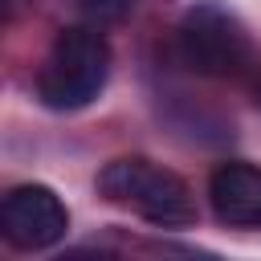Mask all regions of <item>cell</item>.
Wrapping results in <instances>:
<instances>
[{"label": "cell", "instance_id": "cell-1", "mask_svg": "<svg viewBox=\"0 0 261 261\" xmlns=\"http://www.w3.org/2000/svg\"><path fill=\"white\" fill-rule=\"evenodd\" d=\"M102 200L143 216L155 228H188L196 220L192 188L163 163L147 155H118L98 171Z\"/></svg>", "mask_w": 261, "mask_h": 261}, {"label": "cell", "instance_id": "cell-2", "mask_svg": "<svg viewBox=\"0 0 261 261\" xmlns=\"http://www.w3.org/2000/svg\"><path fill=\"white\" fill-rule=\"evenodd\" d=\"M110 77V45L98 29L73 24L61 29L45 53L37 73V98L49 110H82L90 106Z\"/></svg>", "mask_w": 261, "mask_h": 261}, {"label": "cell", "instance_id": "cell-3", "mask_svg": "<svg viewBox=\"0 0 261 261\" xmlns=\"http://www.w3.org/2000/svg\"><path fill=\"white\" fill-rule=\"evenodd\" d=\"M179 57L204 77H237L253 61L249 29L220 0H196L179 20Z\"/></svg>", "mask_w": 261, "mask_h": 261}, {"label": "cell", "instance_id": "cell-4", "mask_svg": "<svg viewBox=\"0 0 261 261\" xmlns=\"http://www.w3.org/2000/svg\"><path fill=\"white\" fill-rule=\"evenodd\" d=\"M69 228V208L45 184H16L0 200V237L16 253L53 249Z\"/></svg>", "mask_w": 261, "mask_h": 261}, {"label": "cell", "instance_id": "cell-5", "mask_svg": "<svg viewBox=\"0 0 261 261\" xmlns=\"http://www.w3.org/2000/svg\"><path fill=\"white\" fill-rule=\"evenodd\" d=\"M208 204L228 228H261V167L228 159L208 175Z\"/></svg>", "mask_w": 261, "mask_h": 261}, {"label": "cell", "instance_id": "cell-6", "mask_svg": "<svg viewBox=\"0 0 261 261\" xmlns=\"http://www.w3.org/2000/svg\"><path fill=\"white\" fill-rule=\"evenodd\" d=\"M90 12H98V16H122V12H130L139 0H82Z\"/></svg>", "mask_w": 261, "mask_h": 261}, {"label": "cell", "instance_id": "cell-7", "mask_svg": "<svg viewBox=\"0 0 261 261\" xmlns=\"http://www.w3.org/2000/svg\"><path fill=\"white\" fill-rule=\"evenodd\" d=\"M253 102L261 106V77H257V86H253Z\"/></svg>", "mask_w": 261, "mask_h": 261}]
</instances>
